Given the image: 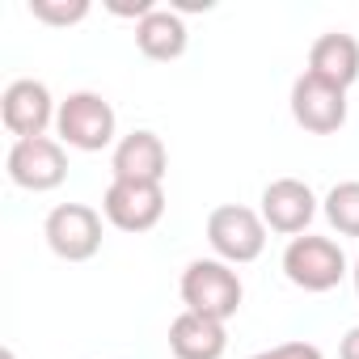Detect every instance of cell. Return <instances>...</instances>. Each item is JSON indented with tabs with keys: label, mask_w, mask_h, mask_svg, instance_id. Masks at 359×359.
I'll list each match as a JSON object with an SVG mask.
<instances>
[{
	"label": "cell",
	"mask_w": 359,
	"mask_h": 359,
	"mask_svg": "<svg viewBox=\"0 0 359 359\" xmlns=\"http://www.w3.org/2000/svg\"><path fill=\"white\" fill-rule=\"evenodd\" d=\"M283 275L292 287L309 292V296H321V292H334L346 275H351V262L342 254V245L334 237H317V233H304V237H292L283 245V258H279Z\"/></svg>",
	"instance_id": "cell-1"
},
{
	"label": "cell",
	"mask_w": 359,
	"mask_h": 359,
	"mask_svg": "<svg viewBox=\"0 0 359 359\" xmlns=\"http://www.w3.org/2000/svg\"><path fill=\"white\" fill-rule=\"evenodd\" d=\"M118 114L114 106L93 93V89H76L60 102V114H55V140L64 148H76V152H102V148H114L118 140Z\"/></svg>",
	"instance_id": "cell-2"
},
{
	"label": "cell",
	"mask_w": 359,
	"mask_h": 359,
	"mask_svg": "<svg viewBox=\"0 0 359 359\" xmlns=\"http://www.w3.org/2000/svg\"><path fill=\"white\" fill-rule=\"evenodd\" d=\"M177 292H182V304H187L191 313L216 317V321H224V325H229V317H237V309H241V300H245L241 275H237L229 262H220V258H195V262H187Z\"/></svg>",
	"instance_id": "cell-3"
},
{
	"label": "cell",
	"mask_w": 359,
	"mask_h": 359,
	"mask_svg": "<svg viewBox=\"0 0 359 359\" xmlns=\"http://www.w3.org/2000/svg\"><path fill=\"white\" fill-rule=\"evenodd\" d=\"M266 233H271L266 220L254 208H245V203H220L208 216V245L229 266L258 262L262 250H266Z\"/></svg>",
	"instance_id": "cell-4"
},
{
	"label": "cell",
	"mask_w": 359,
	"mask_h": 359,
	"mask_svg": "<svg viewBox=\"0 0 359 359\" xmlns=\"http://www.w3.org/2000/svg\"><path fill=\"white\" fill-rule=\"evenodd\" d=\"M5 173L18 191L30 195H47L60 191L68 177V152L55 135H39V140H13L9 156H5Z\"/></svg>",
	"instance_id": "cell-5"
},
{
	"label": "cell",
	"mask_w": 359,
	"mask_h": 359,
	"mask_svg": "<svg viewBox=\"0 0 359 359\" xmlns=\"http://www.w3.org/2000/svg\"><path fill=\"white\" fill-rule=\"evenodd\" d=\"M47 250L64 262H89L102 250V212L89 203H60L43 220Z\"/></svg>",
	"instance_id": "cell-6"
},
{
	"label": "cell",
	"mask_w": 359,
	"mask_h": 359,
	"mask_svg": "<svg viewBox=\"0 0 359 359\" xmlns=\"http://www.w3.org/2000/svg\"><path fill=\"white\" fill-rule=\"evenodd\" d=\"M55 114H60V102L51 97V89L34 76H18L5 85L0 93V123L13 140H39L55 127Z\"/></svg>",
	"instance_id": "cell-7"
},
{
	"label": "cell",
	"mask_w": 359,
	"mask_h": 359,
	"mask_svg": "<svg viewBox=\"0 0 359 359\" xmlns=\"http://www.w3.org/2000/svg\"><path fill=\"white\" fill-rule=\"evenodd\" d=\"M258 203H262L258 216H262L266 229L279 233V237H304L309 224H313L317 212H321V199L313 195L309 182H300V177H275V182H266Z\"/></svg>",
	"instance_id": "cell-8"
},
{
	"label": "cell",
	"mask_w": 359,
	"mask_h": 359,
	"mask_svg": "<svg viewBox=\"0 0 359 359\" xmlns=\"http://www.w3.org/2000/svg\"><path fill=\"white\" fill-rule=\"evenodd\" d=\"M102 216L118 233H148L165 216V187L161 182H114L102 195Z\"/></svg>",
	"instance_id": "cell-9"
},
{
	"label": "cell",
	"mask_w": 359,
	"mask_h": 359,
	"mask_svg": "<svg viewBox=\"0 0 359 359\" xmlns=\"http://www.w3.org/2000/svg\"><path fill=\"white\" fill-rule=\"evenodd\" d=\"M292 118L296 127H304L309 135H334L346 127V89H334L325 81H317L313 72H300L292 81Z\"/></svg>",
	"instance_id": "cell-10"
},
{
	"label": "cell",
	"mask_w": 359,
	"mask_h": 359,
	"mask_svg": "<svg viewBox=\"0 0 359 359\" xmlns=\"http://www.w3.org/2000/svg\"><path fill=\"white\" fill-rule=\"evenodd\" d=\"M110 173H114V182H165V173H169L165 140L148 127L118 135V144L110 152Z\"/></svg>",
	"instance_id": "cell-11"
},
{
	"label": "cell",
	"mask_w": 359,
	"mask_h": 359,
	"mask_svg": "<svg viewBox=\"0 0 359 359\" xmlns=\"http://www.w3.org/2000/svg\"><path fill=\"white\" fill-rule=\"evenodd\" d=\"M169 351H173V359H224L229 330L216 317L182 309L169 321Z\"/></svg>",
	"instance_id": "cell-12"
},
{
	"label": "cell",
	"mask_w": 359,
	"mask_h": 359,
	"mask_svg": "<svg viewBox=\"0 0 359 359\" xmlns=\"http://www.w3.org/2000/svg\"><path fill=\"white\" fill-rule=\"evenodd\" d=\"M317 81L334 85V89H351L359 81V39L346 30H325L313 47H309V68Z\"/></svg>",
	"instance_id": "cell-13"
},
{
	"label": "cell",
	"mask_w": 359,
	"mask_h": 359,
	"mask_svg": "<svg viewBox=\"0 0 359 359\" xmlns=\"http://www.w3.org/2000/svg\"><path fill=\"white\" fill-rule=\"evenodd\" d=\"M135 47L144 60L152 64H173V60H182L187 47H191V30L182 22V13H173V9H152L140 26H135Z\"/></svg>",
	"instance_id": "cell-14"
},
{
	"label": "cell",
	"mask_w": 359,
	"mask_h": 359,
	"mask_svg": "<svg viewBox=\"0 0 359 359\" xmlns=\"http://www.w3.org/2000/svg\"><path fill=\"white\" fill-rule=\"evenodd\" d=\"M321 216L330 220L338 237H359V182L355 177L330 187V195L321 199Z\"/></svg>",
	"instance_id": "cell-15"
},
{
	"label": "cell",
	"mask_w": 359,
	"mask_h": 359,
	"mask_svg": "<svg viewBox=\"0 0 359 359\" xmlns=\"http://www.w3.org/2000/svg\"><path fill=\"white\" fill-rule=\"evenodd\" d=\"M30 18L34 22H43V26H81L85 18H89V0H30Z\"/></svg>",
	"instance_id": "cell-16"
},
{
	"label": "cell",
	"mask_w": 359,
	"mask_h": 359,
	"mask_svg": "<svg viewBox=\"0 0 359 359\" xmlns=\"http://www.w3.org/2000/svg\"><path fill=\"white\" fill-rule=\"evenodd\" d=\"M250 359H325V355H321V346H317V342H304V338H296V342L266 346V351H258V355H250Z\"/></svg>",
	"instance_id": "cell-17"
},
{
	"label": "cell",
	"mask_w": 359,
	"mask_h": 359,
	"mask_svg": "<svg viewBox=\"0 0 359 359\" xmlns=\"http://www.w3.org/2000/svg\"><path fill=\"white\" fill-rule=\"evenodd\" d=\"M338 359H359V325H351L338 342Z\"/></svg>",
	"instance_id": "cell-18"
},
{
	"label": "cell",
	"mask_w": 359,
	"mask_h": 359,
	"mask_svg": "<svg viewBox=\"0 0 359 359\" xmlns=\"http://www.w3.org/2000/svg\"><path fill=\"white\" fill-rule=\"evenodd\" d=\"M351 283H355V296H359V258H355V266H351Z\"/></svg>",
	"instance_id": "cell-19"
},
{
	"label": "cell",
	"mask_w": 359,
	"mask_h": 359,
	"mask_svg": "<svg viewBox=\"0 0 359 359\" xmlns=\"http://www.w3.org/2000/svg\"><path fill=\"white\" fill-rule=\"evenodd\" d=\"M5 359H18V355H13V351H9V346H5Z\"/></svg>",
	"instance_id": "cell-20"
}]
</instances>
